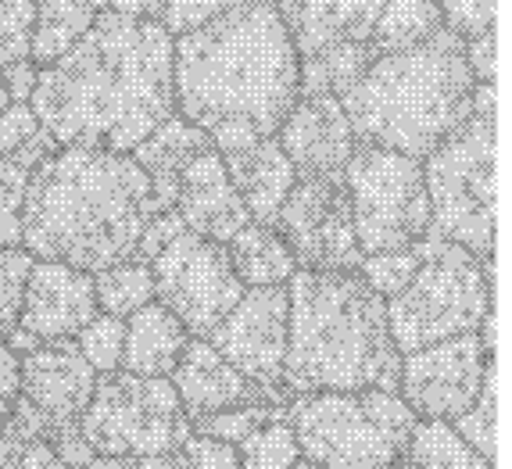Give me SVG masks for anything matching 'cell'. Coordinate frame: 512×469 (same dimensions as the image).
Segmentation results:
<instances>
[{
    "mask_svg": "<svg viewBox=\"0 0 512 469\" xmlns=\"http://www.w3.org/2000/svg\"><path fill=\"white\" fill-rule=\"evenodd\" d=\"M33 262L36 258L26 248H4L0 244V341H8L18 330V312H22V294H26Z\"/></svg>",
    "mask_w": 512,
    "mask_h": 469,
    "instance_id": "obj_37",
    "label": "cell"
},
{
    "mask_svg": "<svg viewBox=\"0 0 512 469\" xmlns=\"http://www.w3.org/2000/svg\"><path fill=\"white\" fill-rule=\"evenodd\" d=\"M147 265L154 280V301L169 308L183 330L201 341L230 316V308L248 290L233 273L226 244L190 230L176 233L165 248L147 258Z\"/></svg>",
    "mask_w": 512,
    "mask_h": 469,
    "instance_id": "obj_11",
    "label": "cell"
},
{
    "mask_svg": "<svg viewBox=\"0 0 512 469\" xmlns=\"http://www.w3.org/2000/svg\"><path fill=\"white\" fill-rule=\"evenodd\" d=\"M287 423L301 459L326 469H387L402 462L416 412L398 391L362 387L298 394L287 405Z\"/></svg>",
    "mask_w": 512,
    "mask_h": 469,
    "instance_id": "obj_7",
    "label": "cell"
},
{
    "mask_svg": "<svg viewBox=\"0 0 512 469\" xmlns=\"http://www.w3.org/2000/svg\"><path fill=\"white\" fill-rule=\"evenodd\" d=\"M384 0H280L283 26L298 58H312L341 43H369Z\"/></svg>",
    "mask_w": 512,
    "mask_h": 469,
    "instance_id": "obj_20",
    "label": "cell"
},
{
    "mask_svg": "<svg viewBox=\"0 0 512 469\" xmlns=\"http://www.w3.org/2000/svg\"><path fill=\"white\" fill-rule=\"evenodd\" d=\"M176 115L201 126L215 151L276 137L298 101V51L269 0H244L194 33L172 36Z\"/></svg>",
    "mask_w": 512,
    "mask_h": 469,
    "instance_id": "obj_2",
    "label": "cell"
},
{
    "mask_svg": "<svg viewBox=\"0 0 512 469\" xmlns=\"http://www.w3.org/2000/svg\"><path fill=\"white\" fill-rule=\"evenodd\" d=\"M97 0H36L33 36H29V61L33 65H54L61 54H69L86 29L94 26Z\"/></svg>",
    "mask_w": 512,
    "mask_h": 469,
    "instance_id": "obj_25",
    "label": "cell"
},
{
    "mask_svg": "<svg viewBox=\"0 0 512 469\" xmlns=\"http://www.w3.org/2000/svg\"><path fill=\"white\" fill-rule=\"evenodd\" d=\"M423 262L394 298H387V330L394 348L409 351L477 333L491 316V262L441 237H423Z\"/></svg>",
    "mask_w": 512,
    "mask_h": 469,
    "instance_id": "obj_8",
    "label": "cell"
},
{
    "mask_svg": "<svg viewBox=\"0 0 512 469\" xmlns=\"http://www.w3.org/2000/svg\"><path fill=\"white\" fill-rule=\"evenodd\" d=\"M51 469H76V466H65V462H54Z\"/></svg>",
    "mask_w": 512,
    "mask_h": 469,
    "instance_id": "obj_49",
    "label": "cell"
},
{
    "mask_svg": "<svg viewBox=\"0 0 512 469\" xmlns=\"http://www.w3.org/2000/svg\"><path fill=\"white\" fill-rule=\"evenodd\" d=\"M430 237L452 240L477 262H491L498 197V83H477L473 111L423 158Z\"/></svg>",
    "mask_w": 512,
    "mask_h": 469,
    "instance_id": "obj_6",
    "label": "cell"
},
{
    "mask_svg": "<svg viewBox=\"0 0 512 469\" xmlns=\"http://www.w3.org/2000/svg\"><path fill=\"white\" fill-rule=\"evenodd\" d=\"M18 401V351L8 341H0V427L11 416Z\"/></svg>",
    "mask_w": 512,
    "mask_h": 469,
    "instance_id": "obj_44",
    "label": "cell"
},
{
    "mask_svg": "<svg viewBox=\"0 0 512 469\" xmlns=\"http://www.w3.org/2000/svg\"><path fill=\"white\" fill-rule=\"evenodd\" d=\"M205 147H215L212 137H208L201 126H194V122L183 119V115H169V119L154 129L144 144L133 147V162L147 172L158 212L172 208V197H176L180 172L187 169L190 158H194V154H201Z\"/></svg>",
    "mask_w": 512,
    "mask_h": 469,
    "instance_id": "obj_22",
    "label": "cell"
},
{
    "mask_svg": "<svg viewBox=\"0 0 512 469\" xmlns=\"http://www.w3.org/2000/svg\"><path fill=\"white\" fill-rule=\"evenodd\" d=\"M154 215L151 180L133 154L58 147L29 172L22 244L40 262L101 273L137 255Z\"/></svg>",
    "mask_w": 512,
    "mask_h": 469,
    "instance_id": "obj_3",
    "label": "cell"
},
{
    "mask_svg": "<svg viewBox=\"0 0 512 469\" xmlns=\"http://www.w3.org/2000/svg\"><path fill=\"white\" fill-rule=\"evenodd\" d=\"M29 108L58 147L129 154L176 115L172 36L154 18L97 11L83 40L40 69Z\"/></svg>",
    "mask_w": 512,
    "mask_h": 469,
    "instance_id": "obj_1",
    "label": "cell"
},
{
    "mask_svg": "<svg viewBox=\"0 0 512 469\" xmlns=\"http://www.w3.org/2000/svg\"><path fill=\"white\" fill-rule=\"evenodd\" d=\"M233 448H237L240 469H291L301 459L298 437H294V427L287 423V416L262 423L248 437H240Z\"/></svg>",
    "mask_w": 512,
    "mask_h": 469,
    "instance_id": "obj_31",
    "label": "cell"
},
{
    "mask_svg": "<svg viewBox=\"0 0 512 469\" xmlns=\"http://www.w3.org/2000/svg\"><path fill=\"white\" fill-rule=\"evenodd\" d=\"M237 4H244V0H169L158 22H162L169 36H183V33H194V29L208 26L212 18L226 15V11L237 8Z\"/></svg>",
    "mask_w": 512,
    "mask_h": 469,
    "instance_id": "obj_41",
    "label": "cell"
},
{
    "mask_svg": "<svg viewBox=\"0 0 512 469\" xmlns=\"http://www.w3.org/2000/svg\"><path fill=\"white\" fill-rule=\"evenodd\" d=\"M441 29L444 22L437 0H384L369 43H373L376 54H391V51H405V47H416V43L430 40Z\"/></svg>",
    "mask_w": 512,
    "mask_h": 469,
    "instance_id": "obj_27",
    "label": "cell"
},
{
    "mask_svg": "<svg viewBox=\"0 0 512 469\" xmlns=\"http://www.w3.org/2000/svg\"><path fill=\"white\" fill-rule=\"evenodd\" d=\"M441 22L462 43L495 29V0H437Z\"/></svg>",
    "mask_w": 512,
    "mask_h": 469,
    "instance_id": "obj_40",
    "label": "cell"
},
{
    "mask_svg": "<svg viewBox=\"0 0 512 469\" xmlns=\"http://www.w3.org/2000/svg\"><path fill=\"white\" fill-rule=\"evenodd\" d=\"M283 154L291 158L298 176H326V172H341L355 151V133L344 115L341 101L330 94L319 97H298L287 119L276 129Z\"/></svg>",
    "mask_w": 512,
    "mask_h": 469,
    "instance_id": "obj_18",
    "label": "cell"
},
{
    "mask_svg": "<svg viewBox=\"0 0 512 469\" xmlns=\"http://www.w3.org/2000/svg\"><path fill=\"white\" fill-rule=\"evenodd\" d=\"M423 262V248L412 244V248H398V251H380V255H366L359 265V276L369 283V290H376L380 298H394L405 283L412 280V273Z\"/></svg>",
    "mask_w": 512,
    "mask_h": 469,
    "instance_id": "obj_36",
    "label": "cell"
},
{
    "mask_svg": "<svg viewBox=\"0 0 512 469\" xmlns=\"http://www.w3.org/2000/svg\"><path fill=\"white\" fill-rule=\"evenodd\" d=\"M140 469H240L237 448L226 441H215L205 434H190L180 448H172L165 455H151L140 459Z\"/></svg>",
    "mask_w": 512,
    "mask_h": 469,
    "instance_id": "obj_33",
    "label": "cell"
},
{
    "mask_svg": "<svg viewBox=\"0 0 512 469\" xmlns=\"http://www.w3.org/2000/svg\"><path fill=\"white\" fill-rule=\"evenodd\" d=\"M36 0H0V69L29 58Z\"/></svg>",
    "mask_w": 512,
    "mask_h": 469,
    "instance_id": "obj_39",
    "label": "cell"
},
{
    "mask_svg": "<svg viewBox=\"0 0 512 469\" xmlns=\"http://www.w3.org/2000/svg\"><path fill=\"white\" fill-rule=\"evenodd\" d=\"M466 65H470L477 83H498V33L495 29L477 36V40H466Z\"/></svg>",
    "mask_w": 512,
    "mask_h": 469,
    "instance_id": "obj_42",
    "label": "cell"
},
{
    "mask_svg": "<svg viewBox=\"0 0 512 469\" xmlns=\"http://www.w3.org/2000/svg\"><path fill=\"white\" fill-rule=\"evenodd\" d=\"M291 405V401H287ZM287 405H276V401H251V405H237V409L215 412V416L194 423L197 434L215 437V441L237 444L240 437H248L251 430H258L269 419H283L287 416Z\"/></svg>",
    "mask_w": 512,
    "mask_h": 469,
    "instance_id": "obj_35",
    "label": "cell"
},
{
    "mask_svg": "<svg viewBox=\"0 0 512 469\" xmlns=\"http://www.w3.org/2000/svg\"><path fill=\"white\" fill-rule=\"evenodd\" d=\"M8 90H4V83H0V111H4V108H8Z\"/></svg>",
    "mask_w": 512,
    "mask_h": 469,
    "instance_id": "obj_48",
    "label": "cell"
},
{
    "mask_svg": "<svg viewBox=\"0 0 512 469\" xmlns=\"http://www.w3.org/2000/svg\"><path fill=\"white\" fill-rule=\"evenodd\" d=\"M362 258L412 248L430 230L423 162L376 144H355L341 169Z\"/></svg>",
    "mask_w": 512,
    "mask_h": 469,
    "instance_id": "obj_10",
    "label": "cell"
},
{
    "mask_svg": "<svg viewBox=\"0 0 512 469\" xmlns=\"http://www.w3.org/2000/svg\"><path fill=\"white\" fill-rule=\"evenodd\" d=\"M94 366L83 359L76 341H51L18 355V394L40 412L51 434V448L58 462L83 469L94 459L79 437V416L94 394Z\"/></svg>",
    "mask_w": 512,
    "mask_h": 469,
    "instance_id": "obj_13",
    "label": "cell"
},
{
    "mask_svg": "<svg viewBox=\"0 0 512 469\" xmlns=\"http://www.w3.org/2000/svg\"><path fill=\"white\" fill-rule=\"evenodd\" d=\"M165 4L169 0H97V8L101 11H119V15H129V18H162Z\"/></svg>",
    "mask_w": 512,
    "mask_h": 469,
    "instance_id": "obj_45",
    "label": "cell"
},
{
    "mask_svg": "<svg viewBox=\"0 0 512 469\" xmlns=\"http://www.w3.org/2000/svg\"><path fill=\"white\" fill-rule=\"evenodd\" d=\"M452 427L459 430L466 441L484 455L487 462H495V427H498V362H491L484 373V384L470 409L462 412L459 419H452Z\"/></svg>",
    "mask_w": 512,
    "mask_h": 469,
    "instance_id": "obj_32",
    "label": "cell"
},
{
    "mask_svg": "<svg viewBox=\"0 0 512 469\" xmlns=\"http://www.w3.org/2000/svg\"><path fill=\"white\" fill-rule=\"evenodd\" d=\"M226 255H230L233 273L244 287H283L298 269L287 240L265 222H248L226 244Z\"/></svg>",
    "mask_w": 512,
    "mask_h": 469,
    "instance_id": "obj_24",
    "label": "cell"
},
{
    "mask_svg": "<svg viewBox=\"0 0 512 469\" xmlns=\"http://www.w3.org/2000/svg\"><path fill=\"white\" fill-rule=\"evenodd\" d=\"M169 384L176 387L183 412H187L190 427L201 419L215 416V412L237 409V405H251V401H276L265 391H258L255 384H248L230 362L222 359L219 351L201 337H190L183 348L180 362L169 373ZM287 405V401H276Z\"/></svg>",
    "mask_w": 512,
    "mask_h": 469,
    "instance_id": "obj_19",
    "label": "cell"
},
{
    "mask_svg": "<svg viewBox=\"0 0 512 469\" xmlns=\"http://www.w3.org/2000/svg\"><path fill=\"white\" fill-rule=\"evenodd\" d=\"M83 469H140L133 459H104V455H94Z\"/></svg>",
    "mask_w": 512,
    "mask_h": 469,
    "instance_id": "obj_46",
    "label": "cell"
},
{
    "mask_svg": "<svg viewBox=\"0 0 512 469\" xmlns=\"http://www.w3.org/2000/svg\"><path fill=\"white\" fill-rule=\"evenodd\" d=\"M97 312L101 308L94 298V273L36 258L29 269L26 294H22L18 330L8 337V344L11 351L22 355L36 344L72 341Z\"/></svg>",
    "mask_w": 512,
    "mask_h": 469,
    "instance_id": "obj_16",
    "label": "cell"
},
{
    "mask_svg": "<svg viewBox=\"0 0 512 469\" xmlns=\"http://www.w3.org/2000/svg\"><path fill=\"white\" fill-rule=\"evenodd\" d=\"M287 362L291 398L316 391H398L402 351L387 330L384 298L359 273L294 269L287 283Z\"/></svg>",
    "mask_w": 512,
    "mask_h": 469,
    "instance_id": "obj_4",
    "label": "cell"
},
{
    "mask_svg": "<svg viewBox=\"0 0 512 469\" xmlns=\"http://www.w3.org/2000/svg\"><path fill=\"white\" fill-rule=\"evenodd\" d=\"M269 4H280V0H269Z\"/></svg>",
    "mask_w": 512,
    "mask_h": 469,
    "instance_id": "obj_51",
    "label": "cell"
},
{
    "mask_svg": "<svg viewBox=\"0 0 512 469\" xmlns=\"http://www.w3.org/2000/svg\"><path fill=\"white\" fill-rule=\"evenodd\" d=\"M94 298L104 316L129 319L137 308L154 301L151 265L133 255V258H122V262L108 265L101 273H94Z\"/></svg>",
    "mask_w": 512,
    "mask_h": 469,
    "instance_id": "obj_29",
    "label": "cell"
},
{
    "mask_svg": "<svg viewBox=\"0 0 512 469\" xmlns=\"http://www.w3.org/2000/svg\"><path fill=\"white\" fill-rule=\"evenodd\" d=\"M58 151V140L40 126L36 111L29 104H8L0 111V158L36 169Z\"/></svg>",
    "mask_w": 512,
    "mask_h": 469,
    "instance_id": "obj_30",
    "label": "cell"
},
{
    "mask_svg": "<svg viewBox=\"0 0 512 469\" xmlns=\"http://www.w3.org/2000/svg\"><path fill=\"white\" fill-rule=\"evenodd\" d=\"M273 230L287 240L294 262L312 273H359L362 251L351 226V201L341 172L298 176L283 197Z\"/></svg>",
    "mask_w": 512,
    "mask_h": 469,
    "instance_id": "obj_12",
    "label": "cell"
},
{
    "mask_svg": "<svg viewBox=\"0 0 512 469\" xmlns=\"http://www.w3.org/2000/svg\"><path fill=\"white\" fill-rule=\"evenodd\" d=\"M83 359L94 366V373H115L122 362V341H126V319L104 316L97 312L83 330L72 337Z\"/></svg>",
    "mask_w": 512,
    "mask_h": 469,
    "instance_id": "obj_34",
    "label": "cell"
},
{
    "mask_svg": "<svg viewBox=\"0 0 512 469\" xmlns=\"http://www.w3.org/2000/svg\"><path fill=\"white\" fill-rule=\"evenodd\" d=\"M248 384L276 401H291L283 387L287 362V287H248L205 337Z\"/></svg>",
    "mask_w": 512,
    "mask_h": 469,
    "instance_id": "obj_14",
    "label": "cell"
},
{
    "mask_svg": "<svg viewBox=\"0 0 512 469\" xmlns=\"http://www.w3.org/2000/svg\"><path fill=\"white\" fill-rule=\"evenodd\" d=\"M190 333L158 301H147L126 319V341H122L119 369L137 376H169L187 348Z\"/></svg>",
    "mask_w": 512,
    "mask_h": 469,
    "instance_id": "obj_23",
    "label": "cell"
},
{
    "mask_svg": "<svg viewBox=\"0 0 512 469\" xmlns=\"http://www.w3.org/2000/svg\"><path fill=\"white\" fill-rule=\"evenodd\" d=\"M222 165L230 172L233 187H237L240 201L251 212V222H265L273 226L276 212H280L283 197L291 194L298 169L291 165V158L283 154L280 140L262 137L248 147L222 154Z\"/></svg>",
    "mask_w": 512,
    "mask_h": 469,
    "instance_id": "obj_21",
    "label": "cell"
},
{
    "mask_svg": "<svg viewBox=\"0 0 512 469\" xmlns=\"http://www.w3.org/2000/svg\"><path fill=\"white\" fill-rule=\"evenodd\" d=\"M172 208L190 233H201L215 244H230L251 222V212L240 201L230 172L222 165V154L215 147H205L187 162V169L180 172V183H176Z\"/></svg>",
    "mask_w": 512,
    "mask_h": 469,
    "instance_id": "obj_17",
    "label": "cell"
},
{
    "mask_svg": "<svg viewBox=\"0 0 512 469\" xmlns=\"http://www.w3.org/2000/svg\"><path fill=\"white\" fill-rule=\"evenodd\" d=\"M473 90L477 79L466 65V43L441 29L416 47L376 54L337 101L359 144L423 162L470 119Z\"/></svg>",
    "mask_w": 512,
    "mask_h": 469,
    "instance_id": "obj_5",
    "label": "cell"
},
{
    "mask_svg": "<svg viewBox=\"0 0 512 469\" xmlns=\"http://www.w3.org/2000/svg\"><path fill=\"white\" fill-rule=\"evenodd\" d=\"M36 76H40V65H33L29 58L4 65V69H0V83L8 90V101L29 104V97H33V90H36Z\"/></svg>",
    "mask_w": 512,
    "mask_h": 469,
    "instance_id": "obj_43",
    "label": "cell"
},
{
    "mask_svg": "<svg viewBox=\"0 0 512 469\" xmlns=\"http://www.w3.org/2000/svg\"><path fill=\"white\" fill-rule=\"evenodd\" d=\"M491 362H495V355L484 348L480 330L427 344V348L402 355L398 394L416 412V419L452 423L477 401Z\"/></svg>",
    "mask_w": 512,
    "mask_h": 469,
    "instance_id": "obj_15",
    "label": "cell"
},
{
    "mask_svg": "<svg viewBox=\"0 0 512 469\" xmlns=\"http://www.w3.org/2000/svg\"><path fill=\"white\" fill-rule=\"evenodd\" d=\"M387 469H412V466H405V462H398V466H387Z\"/></svg>",
    "mask_w": 512,
    "mask_h": 469,
    "instance_id": "obj_50",
    "label": "cell"
},
{
    "mask_svg": "<svg viewBox=\"0 0 512 469\" xmlns=\"http://www.w3.org/2000/svg\"><path fill=\"white\" fill-rule=\"evenodd\" d=\"M58 462L40 412L18 394L15 409L0 427V469H51Z\"/></svg>",
    "mask_w": 512,
    "mask_h": 469,
    "instance_id": "obj_28",
    "label": "cell"
},
{
    "mask_svg": "<svg viewBox=\"0 0 512 469\" xmlns=\"http://www.w3.org/2000/svg\"><path fill=\"white\" fill-rule=\"evenodd\" d=\"M194 434L169 376H137L126 369L97 373L94 394L79 416V437L104 459H151L180 448Z\"/></svg>",
    "mask_w": 512,
    "mask_h": 469,
    "instance_id": "obj_9",
    "label": "cell"
},
{
    "mask_svg": "<svg viewBox=\"0 0 512 469\" xmlns=\"http://www.w3.org/2000/svg\"><path fill=\"white\" fill-rule=\"evenodd\" d=\"M291 469H326V466H319V462H312V459H298Z\"/></svg>",
    "mask_w": 512,
    "mask_h": 469,
    "instance_id": "obj_47",
    "label": "cell"
},
{
    "mask_svg": "<svg viewBox=\"0 0 512 469\" xmlns=\"http://www.w3.org/2000/svg\"><path fill=\"white\" fill-rule=\"evenodd\" d=\"M29 172L33 169L11 162V158H0V244L4 248L22 244V208H26Z\"/></svg>",
    "mask_w": 512,
    "mask_h": 469,
    "instance_id": "obj_38",
    "label": "cell"
},
{
    "mask_svg": "<svg viewBox=\"0 0 512 469\" xmlns=\"http://www.w3.org/2000/svg\"><path fill=\"white\" fill-rule=\"evenodd\" d=\"M402 462L412 469H491V462L444 419L412 423Z\"/></svg>",
    "mask_w": 512,
    "mask_h": 469,
    "instance_id": "obj_26",
    "label": "cell"
}]
</instances>
